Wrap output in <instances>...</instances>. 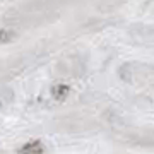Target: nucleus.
<instances>
[{
	"label": "nucleus",
	"mask_w": 154,
	"mask_h": 154,
	"mask_svg": "<svg viewBox=\"0 0 154 154\" xmlns=\"http://www.w3.org/2000/svg\"><path fill=\"white\" fill-rule=\"evenodd\" d=\"M9 39H12V33H11V31H7V29H0V43L9 41Z\"/></svg>",
	"instance_id": "7ed1b4c3"
},
{
	"label": "nucleus",
	"mask_w": 154,
	"mask_h": 154,
	"mask_svg": "<svg viewBox=\"0 0 154 154\" xmlns=\"http://www.w3.org/2000/svg\"><path fill=\"white\" fill-rule=\"evenodd\" d=\"M19 154H45V146L39 140H31L17 149Z\"/></svg>",
	"instance_id": "f257e3e1"
},
{
	"label": "nucleus",
	"mask_w": 154,
	"mask_h": 154,
	"mask_svg": "<svg viewBox=\"0 0 154 154\" xmlns=\"http://www.w3.org/2000/svg\"><path fill=\"white\" fill-rule=\"evenodd\" d=\"M69 91H70V88H69V86H55V88H53V98L65 99L67 94H69Z\"/></svg>",
	"instance_id": "f03ea898"
}]
</instances>
